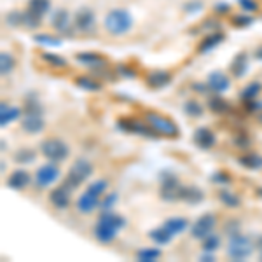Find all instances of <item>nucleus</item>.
Returning a JSON list of instances; mask_svg holds the SVG:
<instances>
[{"mask_svg":"<svg viewBox=\"0 0 262 262\" xmlns=\"http://www.w3.org/2000/svg\"><path fill=\"white\" fill-rule=\"evenodd\" d=\"M133 16L129 14L128 9H122V7H116V9H111L105 14L103 19V27L111 35L121 37L126 35L131 28H133Z\"/></svg>","mask_w":262,"mask_h":262,"instance_id":"1","label":"nucleus"},{"mask_svg":"<svg viewBox=\"0 0 262 262\" xmlns=\"http://www.w3.org/2000/svg\"><path fill=\"white\" fill-rule=\"evenodd\" d=\"M93 175V164L88 159H77L74 164L70 166L69 173L65 177V185L69 189H77L82 182H86Z\"/></svg>","mask_w":262,"mask_h":262,"instance_id":"2","label":"nucleus"},{"mask_svg":"<svg viewBox=\"0 0 262 262\" xmlns=\"http://www.w3.org/2000/svg\"><path fill=\"white\" fill-rule=\"evenodd\" d=\"M40 152L48 161L61 163L69 158L70 149L65 142L60 140V138H46V140L40 143Z\"/></svg>","mask_w":262,"mask_h":262,"instance_id":"3","label":"nucleus"},{"mask_svg":"<svg viewBox=\"0 0 262 262\" xmlns=\"http://www.w3.org/2000/svg\"><path fill=\"white\" fill-rule=\"evenodd\" d=\"M252 253H253V243L248 236L242 234V232L231 236L229 245H227V255H229L231 259L245 260V259H248Z\"/></svg>","mask_w":262,"mask_h":262,"instance_id":"4","label":"nucleus"},{"mask_svg":"<svg viewBox=\"0 0 262 262\" xmlns=\"http://www.w3.org/2000/svg\"><path fill=\"white\" fill-rule=\"evenodd\" d=\"M145 121H147V124H149L158 135H163V137H170V138L179 137V128H177L175 122H173L171 119H168V117L161 116V114L147 112L145 114Z\"/></svg>","mask_w":262,"mask_h":262,"instance_id":"5","label":"nucleus"},{"mask_svg":"<svg viewBox=\"0 0 262 262\" xmlns=\"http://www.w3.org/2000/svg\"><path fill=\"white\" fill-rule=\"evenodd\" d=\"M61 177V171L60 168L56 166V163H48L44 164V166H40L39 170L35 173V184L39 185L40 189L44 187H49V185H53L54 182H58Z\"/></svg>","mask_w":262,"mask_h":262,"instance_id":"6","label":"nucleus"},{"mask_svg":"<svg viewBox=\"0 0 262 262\" xmlns=\"http://www.w3.org/2000/svg\"><path fill=\"white\" fill-rule=\"evenodd\" d=\"M215 222H217V217H215L213 213L201 215V217L192 224L191 236H192V238H196V239L206 238L208 234H212V231H213V227H215Z\"/></svg>","mask_w":262,"mask_h":262,"instance_id":"7","label":"nucleus"},{"mask_svg":"<svg viewBox=\"0 0 262 262\" xmlns=\"http://www.w3.org/2000/svg\"><path fill=\"white\" fill-rule=\"evenodd\" d=\"M180 182L175 175L161 177V198L164 201H177L180 200Z\"/></svg>","mask_w":262,"mask_h":262,"instance_id":"8","label":"nucleus"},{"mask_svg":"<svg viewBox=\"0 0 262 262\" xmlns=\"http://www.w3.org/2000/svg\"><path fill=\"white\" fill-rule=\"evenodd\" d=\"M74 27L77 28L79 32L82 33H90L95 30L96 27V18H95V12L88 7H82L81 11H77L74 18Z\"/></svg>","mask_w":262,"mask_h":262,"instance_id":"9","label":"nucleus"},{"mask_svg":"<svg viewBox=\"0 0 262 262\" xmlns=\"http://www.w3.org/2000/svg\"><path fill=\"white\" fill-rule=\"evenodd\" d=\"M46 121L42 117V114H33V112H25L23 119H21V129L28 135H37L40 131H44Z\"/></svg>","mask_w":262,"mask_h":262,"instance_id":"10","label":"nucleus"},{"mask_svg":"<svg viewBox=\"0 0 262 262\" xmlns=\"http://www.w3.org/2000/svg\"><path fill=\"white\" fill-rule=\"evenodd\" d=\"M70 194H72V189H69L63 184L61 187H56L49 192V203L56 210H65V208H69V205H70Z\"/></svg>","mask_w":262,"mask_h":262,"instance_id":"11","label":"nucleus"},{"mask_svg":"<svg viewBox=\"0 0 262 262\" xmlns=\"http://www.w3.org/2000/svg\"><path fill=\"white\" fill-rule=\"evenodd\" d=\"M206 84H208L210 91L215 93V95H222V93H226L231 88L229 77H227L226 74H222V72H219V70L212 72V74L208 75V79H206Z\"/></svg>","mask_w":262,"mask_h":262,"instance_id":"12","label":"nucleus"},{"mask_svg":"<svg viewBox=\"0 0 262 262\" xmlns=\"http://www.w3.org/2000/svg\"><path fill=\"white\" fill-rule=\"evenodd\" d=\"M75 206H77V210L81 213H91L93 210H96L100 206V196H95L93 192L86 191L84 194L79 196L77 203H75Z\"/></svg>","mask_w":262,"mask_h":262,"instance_id":"13","label":"nucleus"},{"mask_svg":"<svg viewBox=\"0 0 262 262\" xmlns=\"http://www.w3.org/2000/svg\"><path fill=\"white\" fill-rule=\"evenodd\" d=\"M194 143H196L200 149L208 150L215 145V135L213 131H210L208 128H198L194 131Z\"/></svg>","mask_w":262,"mask_h":262,"instance_id":"14","label":"nucleus"},{"mask_svg":"<svg viewBox=\"0 0 262 262\" xmlns=\"http://www.w3.org/2000/svg\"><path fill=\"white\" fill-rule=\"evenodd\" d=\"M147 86L152 88V90H161V88L168 86L171 81V75L164 70H154L150 74H147Z\"/></svg>","mask_w":262,"mask_h":262,"instance_id":"15","label":"nucleus"},{"mask_svg":"<svg viewBox=\"0 0 262 262\" xmlns=\"http://www.w3.org/2000/svg\"><path fill=\"white\" fill-rule=\"evenodd\" d=\"M117 232H119V231L114 229V227H108V226H105V224H101V222H96L95 229H93V236H95L100 243L107 245V243H112L114 239H116Z\"/></svg>","mask_w":262,"mask_h":262,"instance_id":"16","label":"nucleus"},{"mask_svg":"<svg viewBox=\"0 0 262 262\" xmlns=\"http://www.w3.org/2000/svg\"><path fill=\"white\" fill-rule=\"evenodd\" d=\"M30 184V173L25 170H16L11 173V177L7 179V185L14 191H23L27 185Z\"/></svg>","mask_w":262,"mask_h":262,"instance_id":"17","label":"nucleus"},{"mask_svg":"<svg viewBox=\"0 0 262 262\" xmlns=\"http://www.w3.org/2000/svg\"><path fill=\"white\" fill-rule=\"evenodd\" d=\"M70 25H72L70 23V14H69V11H67V9L56 11L53 14V18H51V27H53L56 32H60V33L69 32Z\"/></svg>","mask_w":262,"mask_h":262,"instance_id":"18","label":"nucleus"},{"mask_svg":"<svg viewBox=\"0 0 262 262\" xmlns=\"http://www.w3.org/2000/svg\"><path fill=\"white\" fill-rule=\"evenodd\" d=\"M119 126L122 129H126V131H133V133H138V135H142V137H154V133L156 131L154 129H149L147 128V124H143L142 121H137V119H133V121H128V119H122L119 122Z\"/></svg>","mask_w":262,"mask_h":262,"instance_id":"19","label":"nucleus"},{"mask_svg":"<svg viewBox=\"0 0 262 262\" xmlns=\"http://www.w3.org/2000/svg\"><path fill=\"white\" fill-rule=\"evenodd\" d=\"M231 74L234 75L236 79H239V77H243L245 74H247V70H248V54L245 53H239V54H236L234 56V60L231 61Z\"/></svg>","mask_w":262,"mask_h":262,"instance_id":"20","label":"nucleus"},{"mask_svg":"<svg viewBox=\"0 0 262 262\" xmlns=\"http://www.w3.org/2000/svg\"><path fill=\"white\" fill-rule=\"evenodd\" d=\"M75 60L81 61L86 67H91V69H105L107 67V61L96 53H81L75 56Z\"/></svg>","mask_w":262,"mask_h":262,"instance_id":"21","label":"nucleus"},{"mask_svg":"<svg viewBox=\"0 0 262 262\" xmlns=\"http://www.w3.org/2000/svg\"><path fill=\"white\" fill-rule=\"evenodd\" d=\"M163 226L171 236H177V234H182V232L187 229L189 221H187V219H184V217H170L166 222L163 224Z\"/></svg>","mask_w":262,"mask_h":262,"instance_id":"22","label":"nucleus"},{"mask_svg":"<svg viewBox=\"0 0 262 262\" xmlns=\"http://www.w3.org/2000/svg\"><path fill=\"white\" fill-rule=\"evenodd\" d=\"M19 116H21V111L18 107H12V105L2 103V107H0V126L11 124L12 121L19 119Z\"/></svg>","mask_w":262,"mask_h":262,"instance_id":"23","label":"nucleus"},{"mask_svg":"<svg viewBox=\"0 0 262 262\" xmlns=\"http://www.w3.org/2000/svg\"><path fill=\"white\" fill-rule=\"evenodd\" d=\"M98 222L105 224V226H108V227H114V229H117V231H121L122 227L126 226V219L122 217V215H117L112 212L101 213L98 217Z\"/></svg>","mask_w":262,"mask_h":262,"instance_id":"24","label":"nucleus"},{"mask_svg":"<svg viewBox=\"0 0 262 262\" xmlns=\"http://www.w3.org/2000/svg\"><path fill=\"white\" fill-rule=\"evenodd\" d=\"M222 40H224V33L213 32V33H210V35L203 37V40L200 42V46H198V51H200V53H210V51L213 48H217Z\"/></svg>","mask_w":262,"mask_h":262,"instance_id":"25","label":"nucleus"},{"mask_svg":"<svg viewBox=\"0 0 262 262\" xmlns=\"http://www.w3.org/2000/svg\"><path fill=\"white\" fill-rule=\"evenodd\" d=\"M180 200L189 203V205H198L205 200V194L198 187H182L180 189Z\"/></svg>","mask_w":262,"mask_h":262,"instance_id":"26","label":"nucleus"},{"mask_svg":"<svg viewBox=\"0 0 262 262\" xmlns=\"http://www.w3.org/2000/svg\"><path fill=\"white\" fill-rule=\"evenodd\" d=\"M219 200H221L222 205H226L227 208H238V206L242 205V200H239L238 194L229 191V189H222V191L219 192Z\"/></svg>","mask_w":262,"mask_h":262,"instance_id":"27","label":"nucleus"},{"mask_svg":"<svg viewBox=\"0 0 262 262\" xmlns=\"http://www.w3.org/2000/svg\"><path fill=\"white\" fill-rule=\"evenodd\" d=\"M28 9L39 18H44L51 11V0H28Z\"/></svg>","mask_w":262,"mask_h":262,"instance_id":"28","label":"nucleus"},{"mask_svg":"<svg viewBox=\"0 0 262 262\" xmlns=\"http://www.w3.org/2000/svg\"><path fill=\"white\" fill-rule=\"evenodd\" d=\"M242 166L248 168V170H262V156L250 152V154H245L243 158H239Z\"/></svg>","mask_w":262,"mask_h":262,"instance_id":"29","label":"nucleus"},{"mask_svg":"<svg viewBox=\"0 0 262 262\" xmlns=\"http://www.w3.org/2000/svg\"><path fill=\"white\" fill-rule=\"evenodd\" d=\"M149 238L154 242L156 245H166V243H170L171 242V238L173 236L168 232L166 229H164V226H161V227H156V229H152L150 232H149Z\"/></svg>","mask_w":262,"mask_h":262,"instance_id":"30","label":"nucleus"},{"mask_svg":"<svg viewBox=\"0 0 262 262\" xmlns=\"http://www.w3.org/2000/svg\"><path fill=\"white\" fill-rule=\"evenodd\" d=\"M260 91H262V84L259 81H253V82L248 84L247 88H243L242 90V100H245V101L257 100L260 95Z\"/></svg>","mask_w":262,"mask_h":262,"instance_id":"31","label":"nucleus"},{"mask_svg":"<svg viewBox=\"0 0 262 262\" xmlns=\"http://www.w3.org/2000/svg\"><path fill=\"white\" fill-rule=\"evenodd\" d=\"M35 150L30 149V147H23L14 154V161L18 164H30L35 161Z\"/></svg>","mask_w":262,"mask_h":262,"instance_id":"32","label":"nucleus"},{"mask_svg":"<svg viewBox=\"0 0 262 262\" xmlns=\"http://www.w3.org/2000/svg\"><path fill=\"white\" fill-rule=\"evenodd\" d=\"M161 255L163 252L159 248H143V250L137 253V259L140 262H156Z\"/></svg>","mask_w":262,"mask_h":262,"instance_id":"33","label":"nucleus"},{"mask_svg":"<svg viewBox=\"0 0 262 262\" xmlns=\"http://www.w3.org/2000/svg\"><path fill=\"white\" fill-rule=\"evenodd\" d=\"M14 65H16V61H14V58H12V54L4 51V53L0 54V72H2V75H9L12 69H14Z\"/></svg>","mask_w":262,"mask_h":262,"instance_id":"34","label":"nucleus"},{"mask_svg":"<svg viewBox=\"0 0 262 262\" xmlns=\"http://www.w3.org/2000/svg\"><path fill=\"white\" fill-rule=\"evenodd\" d=\"M201 242H203V252L213 253L219 250V247H221V238H219L217 234H213V232L206 236V238H203Z\"/></svg>","mask_w":262,"mask_h":262,"instance_id":"35","label":"nucleus"},{"mask_svg":"<svg viewBox=\"0 0 262 262\" xmlns=\"http://www.w3.org/2000/svg\"><path fill=\"white\" fill-rule=\"evenodd\" d=\"M75 84H77L79 88H82V90H86V91H100L101 90L100 82H96L95 79H91V77H84V75L75 79Z\"/></svg>","mask_w":262,"mask_h":262,"instance_id":"36","label":"nucleus"},{"mask_svg":"<svg viewBox=\"0 0 262 262\" xmlns=\"http://www.w3.org/2000/svg\"><path fill=\"white\" fill-rule=\"evenodd\" d=\"M208 105H210V108H212L213 112H217V114H226V112H229V107H231V105L227 103V101L224 100L221 95H217L215 98L210 100V103H208Z\"/></svg>","mask_w":262,"mask_h":262,"instance_id":"37","label":"nucleus"},{"mask_svg":"<svg viewBox=\"0 0 262 262\" xmlns=\"http://www.w3.org/2000/svg\"><path fill=\"white\" fill-rule=\"evenodd\" d=\"M42 60L48 61L51 67H56V69H65V67L69 65L65 58L58 56V54H53V53H42Z\"/></svg>","mask_w":262,"mask_h":262,"instance_id":"38","label":"nucleus"},{"mask_svg":"<svg viewBox=\"0 0 262 262\" xmlns=\"http://www.w3.org/2000/svg\"><path fill=\"white\" fill-rule=\"evenodd\" d=\"M42 18H39L37 14H33L30 9L23 11V27L27 28H39L40 27Z\"/></svg>","mask_w":262,"mask_h":262,"instance_id":"39","label":"nucleus"},{"mask_svg":"<svg viewBox=\"0 0 262 262\" xmlns=\"http://www.w3.org/2000/svg\"><path fill=\"white\" fill-rule=\"evenodd\" d=\"M107 189H108V182L107 180H95V182H91L90 184V187H88V191L93 192L95 196H103L105 192H107Z\"/></svg>","mask_w":262,"mask_h":262,"instance_id":"40","label":"nucleus"},{"mask_svg":"<svg viewBox=\"0 0 262 262\" xmlns=\"http://www.w3.org/2000/svg\"><path fill=\"white\" fill-rule=\"evenodd\" d=\"M117 200H119V196H117V192H111L107 194V196L103 198V200L100 201V208L103 210V212H111V210L116 206Z\"/></svg>","mask_w":262,"mask_h":262,"instance_id":"41","label":"nucleus"},{"mask_svg":"<svg viewBox=\"0 0 262 262\" xmlns=\"http://www.w3.org/2000/svg\"><path fill=\"white\" fill-rule=\"evenodd\" d=\"M33 40L39 42V44H44V46H53V48L61 46L60 39H54L53 35H46V33H39V35H35V37H33Z\"/></svg>","mask_w":262,"mask_h":262,"instance_id":"42","label":"nucleus"},{"mask_svg":"<svg viewBox=\"0 0 262 262\" xmlns=\"http://www.w3.org/2000/svg\"><path fill=\"white\" fill-rule=\"evenodd\" d=\"M184 112L187 114L189 117H200L203 114V107L198 101H187V103L184 105Z\"/></svg>","mask_w":262,"mask_h":262,"instance_id":"43","label":"nucleus"},{"mask_svg":"<svg viewBox=\"0 0 262 262\" xmlns=\"http://www.w3.org/2000/svg\"><path fill=\"white\" fill-rule=\"evenodd\" d=\"M6 21L11 25V27H19V25H23V12L11 11L9 14L6 16Z\"/></svg>","mask_w":262,"mask_h":262,"instance_id":"44","label":"nucleus"},{"mask_svg":"<svg viewBox=\"0 0 262 262\" xmlns=\"http://www.w3.org/2000/svg\"><path fill=\"white\" fill-rule=\"evenodd\" d=\"M239 222L236 221V219H229V221H226V224H224V232L229 236H234L239 232Z\"/></svg>","mask_w":262,"mask_h":262,"instance_id":"45","label":"nucleus"},{"mask_svg":"<svg viewBox=\"0 0 262 262\" xmlns=\"http://www.w3.org/2000/svg\"><path fill=\"white\" fill-rule=\"evenodd\" d=\"M239 6L243 7V11L247 12H255L259 11V6H257L255 0H239Z\"/></svg>","mask_w":262,"mask_h":262,"instance_id":"46","label":"nucleus"},{"mask_svg":"<svg viewBox=\"0 0 262 262\" xmlns=\"http://www.w3.org/2000/svg\"><path fill=\"white\" fill-rule=\"evenodd\" d=\"M212 180L215 182V184H229V182H231V177L227 175L226 171H217V173H213Z\"/></svg>","mask_w":262,"mask_h":262,"instance_id":"47","label":"nucleus"},{"mask_svg":"<svg viewBox=\"0 0 262 262\" xmlns=\"http://www.w3.org/2000/svg\"><path fill=\"white\" fill-rule=\"evenodd\" d=\"M232 23H234L236 27H248V25L252 23V18L250 16L239 14V16H234V18H232Z\"/></svg>","mask_w":262,"mask_h":262,"instance_id":"48","label":"nucleus"},{"mask_svg":"<svg viewBox=\"0 0 262 262\" xmlns=\"http://www.w3.org/2000/svg\"><path fill=\"white\" fill-rule=\"evenodd\" d=\"M200 9H203V4L200 0H194V2L185 4V12H198Z\"/></svg>","mask_w":262,"mask_h":262,"instance_id":"49","label":"nucleus"},{"mask_svg":"<svg viewBox=\"0 0 262 262\" xmlns=\"http://www.w3.org/2000/svg\"><path fill=\"white\" fill-rule=\"evenodd\" d=\"M117 72H119L121 75H124V77H131V79L137 75V72H135L133 69H129V67H124V65L117 67Z\"/></svg>","mask_w":262,"mask_h":262,"instance_id":"50","label":"nucleus"},{"mask_svg":"<svg viewBox=\"0 0 262 262\" xmlns=\"http://www.w3.org/2000/svg\"><path fill=\"white\" fill-rule=\"evenodd\" d=\"M260 108H262V103H260V101H255V100L247 101V111H248V112H257V111H260Z\"/></svg>","mask_w":262,"mask_h":262,"instance_id":"51","label":"nucleus"},{"mask_svg":"<svg viewBox=\"0 0 262 262\" xmlns=\"http://www.w3.org/2000/svg\"><path fill=\"white\" fill-rule=\"evenodd\" d=\"M215 12H219V14H227V12H231V6H227V4H217V6H215Z\"/></svg>","mask_w":262,"mask_h":262,"instance_id":"52","label":"nucleus"},{"mask_svg":"<svg viewBox=\"0 0 262 262\" xmlns=\"http://www.w3.org/2000/svg\"><path fill=\"white\" fill-rule=\"evenodd\" d=\"M201 260H206V262H212L213 260V253H210V252H205L203 255L200 257Z\"/></svg>","mask_w":262,"mask_h":262,"instance_id":"53","label":"nucleus"},{"mask_svg":"<svg viewBox=\"0 0 262 262\" xmlns=\"http://www.w3.org/2000/svg\"><path fill=\"white\" fill-rule=\"evenodd\" d=\"M255 247L259 248V252L262 253V234L259 236V238H257V243H255Z\"/></svg>","mask_w":262,"mask_h":262,"instance_id":"54","label":"nucleus"},{"mask_svg":"<svg viewBox=\"0 0 262 262\" xmlns=\"http://www.w3.org/2000/svg\"><path fill=\"white\" fill-rule=\"evenodd\" d=\"M255 58H257V60H262V46H260V48H257V51H255Z\"/></svg>","mask_w":262,"mask_h":262,"instance_id":"55","label":"nucleus"},{"mask_svg":"<svg viewBox=\"0 0 262 262\" xmlns=\"http://www.w3.org/2000/svg\"><path fill=\"white\" fill-rule=\"evenodd\" d=\"M257 194H259V196L262 198V187H259V189H257Z\"/></svg>","mask_w":262,"mask_h":262,"instance_id":"56","label":"nucleus"},{"mask_svg":"<svg viewBox=\"0 0 262 262\" xmlns=\"http://www.w3.org/2000/svg\"><path fill=\"white\" fill-rule=\"evenodd\" d=\"M259 122H260V124H262V114H260V116H259Z\"/></svg>","mask_w":262,"mask_h":262,"instance_id":"57","label":"nucleus"},{"mask_svg":"<svg viewBox=\"0 0 262 262\" xmlns=\"http://www.w3.org/2000/svg\"><path fill=\"white\" fill-rule=\"evenodd\" d=\"M260 259H262V253H260Z\"/></svg>","mask_w":262,"mask_h":262,"instance_id":"58","label":"nucleus"}]
</instances>
